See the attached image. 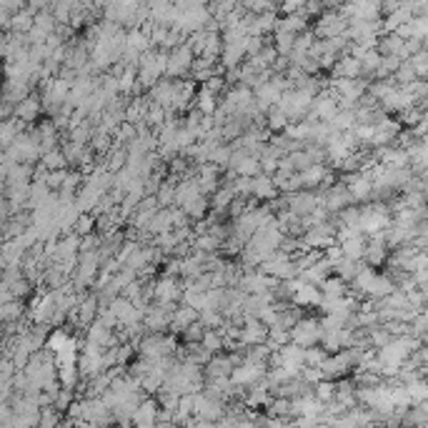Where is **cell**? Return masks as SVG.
I'll use <instances>...</instances> for the list:
<instances>
[{"label":"cell","mask_w":428,"mask_h":428,"mask_svg":"<svg viewBox=\"0 0 428 428\" xmlns=\"http://www.w3.org/2000/svg\"><path fill=\"white\" fill-rule=\"evenodd\" d=\"M18 318H25V301L20 298H8L0 304V323H13Z\"/></svg>","instance_id":"cell-10"},{"label":"cell","mask_w":428,"mask_h":428,"mask_svg":"<svg viewBox=\"0 0 428 428\" xmlns=\"http://www.w3.org/2000/svg\"><path fill=\"white\" fill-rule=\"evenodd\" d=\"M273 30H280V33H291V36H298L308 30V18H304L301 13H285V18H278Z\"/></svg>","instance_id":"cell-9"},{"label":"cell","mask_w":428,"mask_h":428,"mask_svg":"<svg viewBox=\"0 0 428 428\" xmlns=\"http://www.w3.org/2000/svg\"><path fill=\"white\" fill-rule=\"evenodd\" d=\"M193 50H190L188 43H180V45L171 48L166 55V78H188V71H190V63H193Z\"/></svg>","instance_id":"cell-3"},{"label":"cell","mask_w":428,"mask_h":428,"mask_svg":"<svg viewBox=\"0 0 428 428\" xmlns=\"http://www.w3.org/2000/svg\"><path fill=\"white\" fill-rule=\"evenodd\" d=\"M131 423L136 426H155L158 423V401L153 396H143L131 416Z\"/></svg>","instance_id":"cell-6"},{"label":"cell","mask_w":428,"mask_h":428,"mask_svg":"<svg viewBox=\"0 0 428 428\" xmlns=\"http://www.w3.org/2000/svg\"><path fill=\"white\" fill-rule=\"evenodd\" d=\"M38 161H41V166L45 168V171H58V168H68L66 155H63V150H60V148L43 150Z\"/></svg>","instance_id":"cell-13"},{"label":"cell","mask_w":428,"mask_h":428,"mask_svg":"<svg viewBox=\"0 0 428 428\" xmlns=\"http://www.w3.org/2000/svg\"><path fill=\"white\" fill-rule=\"evenodd\" d=\"M331 78H361V63L353 55H338L331 66Z\"/></svg>","instance_id":"cell-8"},{"label":"cell","mask_w":428,"mask_h":428,"mask_svg":"<svg viewBox=\"0 0 428 428\" xmlns=\"http://www.w3.org/2000/svg\"><path fill=\"white\" fill-rule=\"evenodd\" d=\"M153 196H155V201H158V206H161V208L173 206V201H176V180H173V178L161 180V185H158V190H155Z\"/></svg>","instance_id":"cell-14"},{"label":"cell","mask_w":428,"mask_h":428,"mask_svg":"<svg viewBox=\"0 0 428 428\" xmlns=\"http://www.w3.org/2000/svg\"><path fill=\"white\" fill-rule=\"evenodd\" d=\"M95 231V215L93 213H80L76 218V223H73V233H78V236L83 238L88 236V233Z\"/></svg>","instance_id":"cell-17"},{"label":"cell","mask_w":428,"mask_h":428,"mask_svg":"<svg viewBox=\"0 0 428 428\" xmlns=\"http://www.w3.org/2000/svg\"><path fill=\"white\" fill-rule=\"evenodd\" d=\"M43 113V106H41V95H36V93H30V95H25L23 101L20 103H15L13 106V115L18 120H23L25 125H30V123H36L38 120V115Z\"/></svg>","instance_id":"cell-5"},{"label":"cell","mask_w":428,"mask_h":428,"mask_svg":"<svg viewBox=\"0 0 428 428\" xmlns=\"http://www.w3.org/2000/svg\"><path fill=\"white\" fill-rule=\"evenodd\" d=\"M345 25H348V18H345V15H341L338 10L321 13V18H318V23H315L313 36L315 38H336V36H341V33H343Z\"/></svg>","instance_id":"cell-4"},{"label":"cell","mask_w":428,"mask_h":428,"mask_svg":"<svg viewBox=\"0 0 428 428\" xmlns=\"http://www.w3.org/2000/svg\"><path fill=\"white\" fill-rule=\"evenodd\" d=\"M6 158L15 163H36L41 158V145H38L36 131H23L15 136V141L6 148Z\"/></svg>","instance_id":"cell-1"},{"label":"cell","mask_w":428,"mask_h":428,"mask_svg":"<svg viewBox=\"0 0 428 428\" xmlns=\"http://www.w3.org/2000/svg\"><path fill=\"white\" fill-rule=\"evenodd\" d=\"M250 198H256L258 203H268L278 198V188H276L273 178L268 173H258L253 176V188H250Z\"/></svg>","instance_id":"cell-7"},{"label":"cell","mask_w":428,"mask_h":428,"mask_svg":"<svg viewBox=\"0 0 428 428\" xmlns=\"http://www.w3.org/2000/svg\"><path fill=\"white\" fill-rule=\"evenodd\" d=\"M33 15H36V10L33 8H20L18 13H13V15H8V28L13 30V33H28L30 25H33Z\"/></svg>","instance_id":"cell-11"},{"label":"cell","mask_w":428,"mask_h":428,"mask_svg":"<svg viewBox=\"0 0 428 428\" xmlns=\"http://www.w3.org/2000/svg\"><path fill=\"white\" fill-rule=\"evenodd\" d=\"M321 321L313 318V315H301L291 328H288V336H291V343L301 345V348H308L315 345L321 338Z\"/></svg>","instance_id":"cell-2"},{"label":"cell","mask_w":428,"mask_h":428,"mask_svg":"<svg viewBox=\"0 0 428 428\" xmlns=\"http://www.w3.org/2000/svg\"><path fill=\"white\" fill-rule=\"evenodd\" d=\"M28 6V0H0V10L13 15V13H18L20 8Z\"/></svg>","instance_id":"cell-18"},{"label":"cell","mask_w":428,"mask_h":428,"mask_svg":"<svg viewBox=\"0 0 428 428\" xmlns=\"http://www.w3.org/2000/svg\"><path fill=\"white\" fill-rule=\"evenodd\" d=\"M201 345L208 353H220L223 348H226V343H223V336H220L218 328H206V333H203V338H201Z\"/></svg>","instance_id":"cell-15"},{"label":"cell","mask_w":428,"mask_h":428,"mask_svg":"<svg viewBox=\"0 0 428 428\" xmlns=\"http://www.w3.org/2000/svg\"><path fill=\"white\" fill-rule=\"evenodd\" d=\"M341 250H343L345 258H353V261H363V250H366V236L358 233V236L348 238L343 243H338Z\"/></svg>","instance_id":"cell-12"},{"label":"cell","mask_w":428,"mask_h":428,"mask_svg":"<svg viewBox=\"0 0 428 428\" xmlns=\"http://www.w3.org/2000/svg\"><path fill=\"white\" fill-rule=\"evenodd\" d=\"M411 63V68H413V73H416V78H423V80H426V73H428V53L426 50H416V53L413 55H408V58H406Z\"/></svg>","instance_id":"cell-16"}]
</instances>
